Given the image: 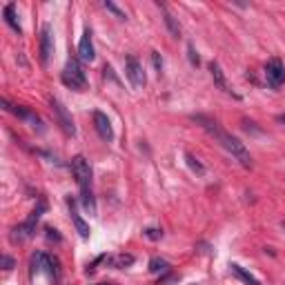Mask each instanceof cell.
Here are the masks:
<instances>
[{"label":"cell","instance_id":"1","mask_svg":"<svg viewBox=\"0 0 285 285\" xmlns=\"http://www.w3.org/2000/svg\"><path fill=\"white\" fill-rule=\"evenodd\" d=\"M194 121H196V123H201V125H203L207 132H210L212 136H214L216 141H219L223 147H225L227 152H230L232 156H234L238 163L243 165V167H252V156H250V152H247V147H245V145H243L241 141H238L236 136L227 134L225 129H221V127H219V123L212 121V118H207V116H194Z\"/></svg>","mask_w":285,"mask_h":285},{"label":"cell","instance_id":"2","mask_svg":"<svg viewBox=\"0 0 285 285\" xmlns=\"http://www.w3.org/2000/svg\"><path fill=\"white\" fill-rule=\"evenodd\" d=\"M71 172L76 176V183L80 187V201L89 214H96V201H94V192H91V167L87 163L85 156H76L71 160Z\"/></svg>","mask_w":285,"mask_h":285},{"label":"cell","instance_id":"3","mask_svg":"<svg viewBox=\"0 0 285 285\" xmlns=\"http://www.w3.org/2000/svg\"><path fill=\"white\" fill-rule=\"evenodd\" d=\"M60 80H63V85H67L69 89H76V91H82L87 87L85 71H82V67L76 58H69L65 63L63 74H60Z\"/></svg>","mask_w":285,"mask_h":285},{"label":"cell","instance_id":"4","mask_svg":"<svg viewBox=\"0 0 285 285\" xmlns=\"http://www.w3.org/2000/svg\"><path fill=\"white\" fill-rule=\"evenodd\" d=\"M125 74L136 89L138 87H145V71H143L141 60H138L136 56H127L125 58Z\"/></svg>","mask_w":285,"mask_h":285},{"label":"cell","instance_id":"5","mask_svg":"<svg viewBox=\"0 0 285 285\" xmlns=\"http://www.w3.org/2000/svg\"><path fill=\"white\" fill-rule=\"evenodd\" d=\"M265 78H267V85L269 87H281L283 82H285V67L283 63L278 58H272V60H267V65H265Z\"/></svg>","mask_w":285,"mask_h":285},{"label":"cell","instance_id":"6","mask_svg":"<svg viewBox=\"0 0 285 285\" xmlns=\"http://www.w3.org/2000/svg\"><path fill=\"white\" fill-rule=\"evenodd\" d=\"M51 107H54V114H56V118H58L60 127L65 129V134L74 136V134H76V127H74V123H71V118H69V114H67V110L63 107V103H60L58 98H51Z\"/></svg>","mask_w":285,"mask_h":285},{"label":"cell","instance_id":"7","mask_svg":"<svg viewBox=\"0 0 285 285\" xmlns=\"http://www.w3.org/2000/svg\"><path fill=\"white\" fill-rule=\"evenodd\" d=\"M94 127L103 141H107V143L114 141V129H112V123H110V118H107V114L94 112Z\"/></svg>","mask_w":285,"mask_h":285},{"label":"cell","instance_id":"8","mask_svg":"<svg viewBox=\"0 0 285 285\" xmlns=\"http://www.w3.org/2000/svg\"><path fill=\"white\" fill-rule=\"evenodd\" d=\"M51 49H54V36H51V27L43 25V34H40V63L47 65L51 58Z\"/></svg>","mask_w":285,"mask_h":285},{"label":"cell","instance_id":"9","mask_svg":"<svg viewBox=\"0 0 285 285\" xmlns=\"http://www.w3.org/2000/svg\"><path fill=\"white\" fill-rule=\"evenodd\" d=\"M94 40H91V29L87 27L85 32H82V38L78 43V58L85 60V63H91L94 60Z\"/></svg>","mask_w":285,"mask_h":285},{"label":"cell","instance_id":"10","mask_svg":"<svg viewBox=\"0 0 285 285\" xmlns=\"http://www.w3.org/2000/svg\"><path fill=\"white\" fill-rule=\"evenodd\" d=\"M67 203H69V216H71V223H74L76 232H78V234H80L82 238H89V225H87V223L80 219V214H78V212H76L74 201H71V199H67Z\"/></svg>","mask_w":285,"mask_h":285},{"label":"cell","instance_id":"11","mask_svg":"<svg viewBox=\"0 0 285 285\" xmlns=\"http://www.w3.org/2000/svg\"><path fill=\"white\" fill-rule=\"evenodd\" d=\"M210 74H212V78H214V82H216V87H219V89H223L225 94H232V89H230V85H227L225 74H223V69H221L219 63H210Z\"/></svg>","mask_w":285,"mask_h":285},{"label":"cell","instance_id":"12","mask_svg":"<svg viewBox=\"0 0 285 285\" xmlns=\"http://www.w3.org/2000/svg\"><path fill=\"white\" fill-rule=\"evenodd\" d=\"M3 16H5V23H7L16 34L23 32V27H20V23H18V18H16V5H14V3H9L7 7L3 9Z\"/></svg>","mask_w":285,"mask_h":285},{"label":"cell","instance_id":"13","mask_svg":"<svg viewBox=\"0 0 285 285\" xmlns=\"http://www.w3.org/2000/svg\"><path fill=\"white\" fill-rule=\"evenodd\" d=\"M230 269H232V274H234L236 278H241V281L245 283V285H261V281H258V278L254 276V274L247 272L245 267H241V265H236V263H232Z\"/></svg>","mask_w":285,"mask_h":285},{"label":"cell","instance_id":"14","mask_svg":"<svg viewBox=\"0 0 285 285\" xmlns=\"http://www.w3.org/2000/svg\"><path fill=\"white\" fill-rule=\"evenodd\" d=\"M158 7H160V12H163V20H165V25H167L169 34H172L174 38H178V36H180V27H178V23H176V18L167 12V7H165V5H158Z\"/></svg>","mask_w":285,"mask_h":285},{"label":"cell","instance_id":"15","mask_svg":"<svg viewBox=\"0 0 285 285\" xmlns=\"http://www.w3.org/2000/svg\"><path fill=\"white\" fill-rule=\"evenodd\" d=\"M43 269H47V272L51 274L54 278H58V258L56 256H51V254H45L43 256Z\"/></svg>","mask_w":285,"mask_h":285},{"label":"cell","instance_id":"16","mask_svg":"<svg viewBox=\"0 0 285 285\" xmlns=\"http://www.w3.org/2000/svg\"><path fill=\"white\" fill-rule=\"evenodd\" d=\"M167 269H169V263L165 261V258L154 256L152 261H149V272L152 274H167Z\"/></svg>","mask_w":285,"mask_h":285},{"label":"cell","instance_id":"17","mask_svg":"<svg viewBox=\"0 0 285 285\" xmlns=\"http://www.w3.org/2000/svg\"><path fill=\"white\" fill-rule=\"evenodd\" d=\"M12 112L16 114L18 118H23V121H29V123H34V125H40V118L36 116V114H32V112H29V110H25V107L16 105V107H12Z\"/></svg>","mask_w":285,"mask_h":285},{"label":"cell","instance_id":"18","mask_svg":"<svg viewBox=\"0 0 285 285\" xmlns=\"http://www.w3.org/2000/svg\"><path fill=\"white\" fill-rule=\"evenodd\" d=\"M107 261H110L114 267H129V265H134V256H132V254H118V256L107 258Z\"/></svg>","mask_w":285,"mask_h":285},{"label":"cell","instance_id":"19","mask_svg":"<svg viewBox=\"0 0 285 285\" xmlns=\"http://www.w3.org/2000/svg\"><path fill=\"white\" fill-rule=\"evenodd\" d=\"M103 7H105L107 12H112L116 18H121V20H125V18H127V16H125V12H123L121 7H116L114 3H110V0H105V3H103Z\"/></svg>","mask_w":285,"mask_h":285},{"label":"cell","instance_id":"20","mask_svg":"<svg viewBox=\"0 0 285 285\" xmlns=\"http://www.w3.org/2000/svg\"><path fill=\"white\" fill-rule=\"evenodd\" d=\"M185 160H187V165L192 167V172H196V174H203L205 172V167L199 163V158H194L192 154H185Z\"/></svg>","mask_w":285,"mask_h":285},{"label":"cell","instance_id":"21","mask_svg":"<svg viewBox=\"0 0 285 285\" xmlns=\"http://www.w3.org/2000/svg\"><path fill=\"white\" fill-rule=\"evenodd\" d=\"M145 236L152 238V241H158V238H163V230H156V227H149V230H145Z\"/></svg>","mask_w":285,"mask_h":285},{"label":"cell","instance_id":"22","mask_svg":"<svg viewBox=\"0 0 285 285\" xmlns=\"http://www.w3.org/2000/svg\"><path fill=\"white\" fill-rule=\"evenodd\" d=\"M187 54H189V63L199 67L201 60H199V54H196V51H194V45H187Z\"/></svg>","mask_w":285,"mask_h":285},{"label":"cell","instance_id":"23","mask_svg":"<svg viewBox=\"0 0 285 285\" xmlns=\"http://www.w3.org/2000/svg\"><path fill=\"white\" fill-rule=\"evenodd\" d=\"M152 60H154V67H156V71L160 74V69H163V58H160L158 51H152Z\"/></svg>","mask_w":285,"mask_h":285},{"label":"cell","instance_id":"24","mask_svg":"<svg viewBox=\"0 0 285 285\" xmlns=\"http://www.w3.org/2000/svg\"><path fill=\"white\" fill-rule=\"evenodd\" d=\"M14 265H16V261L5 254V256H3V269H7V272H9V269H14Z\"/></svg>","mask_w":285,"mask_h":285},{"label":"cell","instance_id":"25","mask_svg":"<svg viewBox=\"0 0 285 285\" xmlns=\"http://www.w3.org/2000/svg\"><path fill=\"white\" fill-rule=\"evenodd\" d=\"M45 232H47V238H49V241H60V234L54 230V227H47Z\"/></svg>","mask_w":285,"mask_h":285},{"label":"cell","instance_id":"26","mask_svg":"<svg viewBox=\"0 0 285 285\" xmlns=\"http://www.w3.org/2000/svg\"><path fill=\"white\" fill-rule=\"evenodd\" d=\"M276 123H281V125H285V114H278V116H276Z\"/></svg>","mask_w":285,"mask_h":285},{"label":"cell","instance_id":"27","mask_svg":"<svg viewBox=\"0 0 285 285\" xmlns=\"http://www.w3.org/2000/svg\"><path fill=\"white\" fill-rule=\"evenodd\" d=\"M96 285H114V283H96Z\"/></svg>","mask_w":285,"mask_h":285}]
</instances>
